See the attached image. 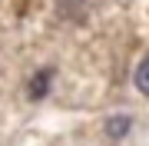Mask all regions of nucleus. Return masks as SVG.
<instances>
[{
  "label": "nucleus",
  "mask_w": 149,
  "mask_h": 146,
  "mask_svg": "<svg viewBox=\"0 0 149 146\" xmlns=\"http://www.w3.org/2000/svg\"><path fill=\"white\" fill-rule=\"evenodd\" d=\"M50 80H53V66H43V70H37L30 76V83H27V96L30 100H43L50 93Z\"/></svg>",
  "instance_id": "f257e3e1"
},
{
  "label": "nucleus",
  "mask_w": 149,
  "mask_h": 146,
  "mask_svg": "<svg viewBox=\"0 0 149 146\" xmlns=\"http://www.w3.org/2000/svg\"><path fill=\"white\" fill-rule=\"evenodd\" d=\"M136 90H143V93H149V57H146L143 63L136 66Z\"/></svg>",
  "instance_id": "f03ea898"
},
{
  "label": "nucleus",
  "mask_w": 149,
  "mask_h": 146,
  "mask_svg": "<svg viewBox=\"0 0 149 146\" xmlns=\"http://www.w3.org/2000/svg\"><path fill=\"white\" fill-rule=\"evenodd\" d=\"M126 130H129V116H113L109 123H106V133L109 136H123Z\"/></svg>",
  "instance_id": "7ed1b4c3"
}]
</instances>
